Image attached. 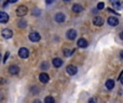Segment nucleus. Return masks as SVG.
I'll use <instances>...</instances> for the list:
<instances>
[{
  "label": "nucleus",
  "instance_id": "f257e3e1",
  "mask_svg": "<svg viewBox=\"0 0 123 103\" xmlns=\"http://www.w3.org/2000/svg\"><path fill=\"white\" fill-rule=\"evenodd\" d=\"M27 12H28V10L25 5H19L16 9V15H18V16H25L27 14Z\"/></svg>",
  "mask_w": 123,
  "mask_h": 103
},
{
  "label": "nucleus",
  "instance_id": "f03ea898",
  "mask_svg": "<svg viewBox=\"0 0 123 103\" xmlns=\"http://www.w3.org/2000/svg\"><path fill=\"white\" fill-rule=\"evenodd\" d=\"M18 56L23 59H26V58L29 56V51H28L26 47H21L18 51Z\"/></svg>",
  "mask_w": 123,
  "mask_h": 103
},
{
  "label": "nucleus",
  "instance_id": "7ed1b4c3",
  "mask_svg": "<svg viewBox=\"0 0 123 103\" xmlns=\"http://www.w3.org/2000/svg\"><path fill=\"white\" fill-rule=\"evenodd\" d=\"M40 39H41V36L38 32L32 31L29 33V40L31 41V42H38V41H40Z\"/></svg>",
  "mask_w": 123,
  "mask_h": 103
},
{
  "label": "nucleus",
  "instance_id": "20e7f679",
  "mask_svg": "<svg viewBox=\"0 0 123 103\" xmlns=\"http://www.w3.org/2000/svg\"><path fill=\"white\" fill-rule=\"evenodd\" d=\"M1 34H2V36H3L4 39H11V38H12V36H13V31L11 29L6 28V29L2 30Z\"/></svg>",
  "mask_w": 123,
  "mask_h": 103
},
{
  "label": "nucleus",
  "instance_id": "39448f33",
  "mask_svg": "<svg viewBox=\"0 0 123 103\" xmlns=\"http://www.w3.org/2000/svg\"><path fill=\"white\" fill-rule=\"evenodd\" d=\"M66 36L69 40H75L76 36H77V31H76L75 29H69L66 33Z\"/></svg>",
  "mask_w": 123,
  "mask_h": 103
},
{
  "label": "nucleus",
  "instance_id": "423d86ee",
  "mask_svg": "<svg viewBox=\"0 0 123 103\" xmlns=\"http://www.w3.org/2000/svg\"><path fill=\"white\" fill-rule=\"evenodd\" d=\"M66 71H67V73H68V74L75 75L76 73L78 72V69H77V67L72 66V64H69V66L66 68Z\"/></svg>",
  "mask_w": 123,
  "mask_h": 103
},
{
  "label": "nucleus",
  "instance_id": "0eeeda50",
  "mask_svg": "<svg viewBox=\"0 0 123 103\" xmlns=\"http://www.w3.org/2000/svg\"><path fill=\"white\" fill-rule=\"evenodd\" d=\"M93 24H94L95 26H98V27H100V26L104 25V19L101 16H96L94 17V19H93Z\"/></svg>",
  "mask_w": 123,
  "mask_h": 103
},
{
  "label": "nucleus",
  "instance_id": "6e6552de",
  "mask_svg": "<svg viewBox=\"0 0 123 103\" xmlns=\"http://www.w3.org/2000/svg\"><path fill=\"white\" fill-rule=\"evenodd\" d=\"M108 24H109L110 26H112V27H114V26H117L119 24V19L117 18L116 16L109 17V18H108Z\"/></svg>",
  "mask_w": 123,
  "mask_h": 103
},
{
  "label": "nucleus",
  "instance_id": "1a4fd4ad",
  "mask_svg": "<svg viewBox=\"0 0 123 103\" xmlns=\"http://www.w3.org/2000/svg\"><path fill=\"white\" fill-rule=\"evenodd\" d=\"M39 79H40L41 83L45 84V83H47V82H49L50 77H49V75H47V73H41V74L39 75Z\"/></svg>",
  "mask_w": 123,
  "mask_h": 103
},
{
  "label": "nucleus",
  "instance_id": "9d476101",
  "mask_svg": "<svg viewBox=\"0 0 123 103\" xmlns=\"http://www.w3.org/2000/svg\"><path fill=\"white\" fill-rule=\"evenodd\" d=\"M77 44H78V46L81 47V48H85V47L88 46V41H86L85 39L81 38V39H79V40H78Z\"/></svg>",
  "mask_w": 123,
  "mask_h": 103
},
{
  "label": "nucleus",
  "instance_id": "9b49d317",
  "mask_svg": "<svg viewBox=\"0 0 123 103\" xmlns=\"http://www.w3.org/2000/svg\"><path fill=\"white\" fill-rule=\"evenodd\" d=\"M9 21V15L4 12H0V23L6 24Z\"/></svg>",
  "mask_w": 123,
  "mask_h": 103
},
{
  "label": "nucleus",
  "instance_id": "f8f14e48",
  "mask_svg": "<svg viewBox=\"0 0 123 103\" xmlns=\"http://www.w3.org/2000/svg\"><path fill=\"white\" fill-rule=\"evenodd\" d=\"M55 21H57V23H64L65 21V15L63 14V13H57V14L55 15Z\"/></svg>",
  "mask_w": 123,
  "mask_h": 103
},
{
  "label": "nucleus",
  "instance_id": "ddd939ff",
  "mask_svg": "<svg viewBox=\"0 0 123 103\" xmlns=\"http://www.w3.org/2000/svg\"><path fill=\"white\" fill-rule=\"evenodd\" d=\"M18 71H19V69H18V67H17V66H10V67H9V72H10L12 75L17 74V73H18Z\"/></svg>",
  "mask_w": 123,
  "mask_h": 103
},
{
  "label": "nucleus",
  "instance_id": "4468645a",
  "mask_svg": "<svg viewBox=\"0 0 123 103\" xmlns=\"http://www.w3.org/2000/svg\"><path fill=\"white\" fill-rule=\"evenodd\" d=\"M52 62H53V66L55 67V68H59L63 64V60L60 59V58H54Z\"/></svg>",
  "mask_w": 123,
  "mask_h": 103
},
{
  "label": "nucleus",
  "instance_id": "2eb2a0df",
  "mask_svg": "<svg viewBox=\"0 0 123 103\" xmlns=\"http://www.w3.org/2000/svg\"><path fill=\"white\" fill-rule=\"evenodd\" d=\"M82 10H83V8H82L81 4L76 3V4H73V5H72V11H73L75 13H80Z\"/></svg>",
  "mask_w": 123,
  "mask_h": 103
},
{
  "label": "nucleus",
  "instance_id": "dca6fc26",
  "mask_svg": "<svg viewBox=\"0 0 123 103\" xmlns=\"http://www.w3.org/2000/svg\"><path fill=\"white\" fill-rule=\"evenodd\" d=\"M105 85H106V88H107V89H112L114 86V82L112 81V79H108V81H106Z\"/></svg>",
  "mask_w": 123,
  "mask_h": 103
},
{
  "label": "nucleus",
  "instance_id": "f3484780",
  "mask_svg": "<svg viewBox=\"0 0 123 103\" xmlns=\"http://www.w3.org/2000/svg\"><path fill=\"white\" fill-rule=\"evenodd\" d=\"M112 5H113V8L117 9V10H123V2L121 1V0L119 2H117V3L112 4Z\"/></svg>",
  "mask_w": 123,
  "mask_h": 103
},
{
  "label": "nucleus",
  "instance_id": "a211bd4d",
  "mask_svg": "<svg viewBox=\"0 0 123 103\" xmlns=\"http://www.w3.org/2000/svg\"><path fill=\"white\" fill-rule=\"evenodd\" d=\"M75 53V49H72V51H70V49H64V55L66 56V57H69V56H71L72 54Z\"/></svg>",
  "mask_w": 123,
  "mask_h": 103
},
{
  "label": "nucleus",
  "instance_id": "6ab92c4d",
  "mask_svg": "<svg viewBox=\"0 0 123 103\" xmlns=\"http://www.w3.org/2000/svg\"><path fill=\"white\" fill-rule=\"evenodd\" d=\"M44 102L45 103H54V99L52 98V97H47V98L44 99Z\"/></svg>",
  "mask_w": 123,
  "mask_h": 103
},
{
  "label": "nucleus",
  "instance_id": "aec40b11",
  "mask_svg": "<svg viewBox=\"0 0 123 103\" xmlns=\"http://www.w3.org/2000/svg\"><path fill=\"white\" fill-rule=\"evenodd\" d=\"M104 8H105V3H104V2H99V3L97 4V9H98V10H103Z\"/></svg>",
  "mask_w": 123,
  "mask_h": 103
},
{
  "label": "nucleus",
  "instance_id": "412c9836",
  "mask_svg": "<svg viewBox=\"0 0 123 103\" xmlns=\"http://www.w3.org/2000/svg\"><path fill=\"white\" fill-rule=\"evenodd\" d=\"M9 56H10V53H9V52H6V55H4V58H3V63H6V60H8V58H9Z\"/></svg>",
  "mask_w": 123,
  "mask_h": 103
},
{
  "label": "nucleus",
  "instance_id": "4be33fe9",
  "mask_svg": "<svg viewBox=\"0 0 123 103\" xmlns=\"http://www.w3.org/2000/svg\"><path fill=\"white\" fill-rule=\"evenodd\" d=\"M18 25H19V27H22V28H24V27H26V21H21L18 23Z\"/></svg>",
  "mask_w": 123,
  "mask_h": 103
},
{
  "label": "nucleus",
  "instance_id": "5701e85b",
  "mask_svg": "<svg viewBox=\"0 0 123 103\" xmlns=\"http://www.w3.org/2000/svg\"><path fill=\"white\" fill-rule=\"evenodd\" d=\"M47 67H49V66H47V63H45V62H44V63L41 66V68H42L43 70H45V69H47Z\"/></svg>",
  "mask_w": 123,
  "mask_h": 103
},
{
  "label": "nucleus",
  "instance_id": "b1692460",
  "mask_svg": "<svg viewBox=\"0 0 123 103\" xmlns=\"http://www.w3.org/2000/svg\"><path fill=\"white\" fill-rule=\"evenodd\" d=\"M120 0H110V2H111L112 4H114V3H117V2H119Z\"/></svg>",
  "mask_w": 123,
  "mask_h": 103
},
{
  "label": "nucleus",
  "instance_id": "393cba45",
  "mask_svg": "<svg viewBox=\"0 0 123 103\" xmlns=\"http://www.w3.org/2000/svg\"><path fill=\"white\" fill-rule=\"evenodd\" d=\"M45 2H47V4H50V3H53L54 0H45Z\"/></svg>",
  "mask_w": 123,
  "mask_h": 103
},
{
  "label": "nucleus",
  "instance_id": "a878e982",
  "mask_svg": "<svg viewBox=\"0 0 123 103\" xmlns=\"http://www.w3.org/2000/svg\"><path fill=\"white\" fill-rule=\"evenodd\" d=\"M39 13H40V11H39V10L37 11V10H36V11H34V12H32V14H35V15H38Z\"/></svg>",
  "mask_w": 123,
  "mask_h": 103
},
{
  "label": "nucleus",
  "instance_id": "bb28decb",
  "mask_svg": "<svg viewBox=\"0 0 123 103\" xmlns=\"http://www.w3.org/2000/svg\"><path fill=\"white\" fill-rule=\"evenodd\" d=\"M17 0H8V2H10V3H15Z\"/></svg>",
  "mask_w": 123,
  "mask_h": 103
},
{
  "label": "nucleus",
  "instance_id": "cd10ccee",
  "mask_svg": "<svg viewBox=\"0 0 123 103\" xmlns=\"http://www.w3.org/2000/svg\"><path fill=\"white\" fill-rule=\"evenodd\" d=\"M120 39H121V40H123V31L120 32Z\"/></svg>",
  "mask_w": 123,
  "mask_h": 103
},
{
  "label": "nucleus",
  "instance_id": "c85d7f7f",
  "mask_svg": "<svg viewBox=\"0 0 123 103\" xmlns=\"http://www.w3.org/2000/svg\"><path fill=\"white\" fill-rule=\"evenodd\" d=\"M120 57H121V58H122V59H123V51L121 52V54H120Z\"/></svg>",
  "mask_w": 123,
  "mask_h": 103
},
{
  "label": "nucleus",
  "instance_id": "c756f323",
  "mask_svg": "<svg viewBox=\"0 0 123 103\" xmlns=\"http://www.w3.org/2000/svg\"><path fill=\"white\" fill-rule=\"evenodd\" d=\"M120 82H121V84H122V85H123V76L120 78Z\"/></svg>",
  "mask_w": 123,
  "mask_h": 103
},
{
  "label": "nucleus",
  "instance_id": "7c9ffc66",
  "mask_svg": "<svg viewBox=\"0 0 123 103\" xmlns=\"http://www.w3.org/2000/svg\"><path fill=\"white\" fill-rule=\"evenodd\" d=\"M63 1H65V2H69L70 0H63Z\"/></svg>",
  "mask_w": 123,
  "mask_h": 103
},
{
  "label": "nucleus",
  "instance_id": "2f4dec72",
  "mask_svg": "<svg viewBox=\"0 0 123 103\" xmlns=\"http://www.w3.org/2000/svg\"><path fill=\"white\" fill-rule=\"evenodd\" d=\"M0 59H1V54H0Z\"/></svg>",
  "mask_w": 123,
  "mask_h": 103
}]
</instances>
